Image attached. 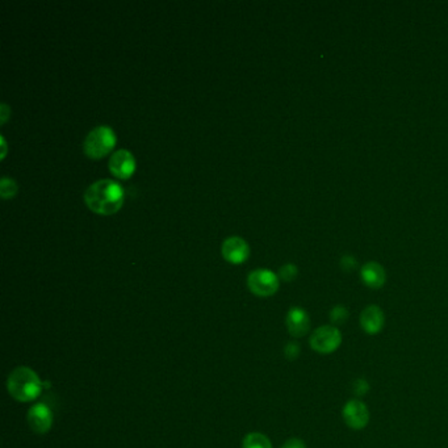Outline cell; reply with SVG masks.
I'll return each mask as SVG.
<instances>
[{
  "instance_id": "obj_1",
  "label": "cell",
  "mask_w": 448,
  "mask_h": 448,
  "mask_svg": "<svg viewBox=\"0 0 448 448\" xmlns=\"http://www.w3.org/2000/svg\"><path fill=\"white\" fill-rule=\"evenodd\" d=\"M84 201L90 210L98 214H113L124 203V190L114 181L100 179L85 190Z\"/></svg>"
},
{
  "instance_id": "obj_2",
  "label": "cell",
  "mask_w": 448,
  "mask_h": 448,
  "mask_svg": "<svg viewBox=\"0 0 448 448\" xmlns=\"http://www.w3.org/2000/svg\"><path fill=\"white\" fill-rule=\"evenodd\" d=\"M7 389L14 400L29 403L41 394L42 383L33 369L19 367L8 376Z\"/></svg>"
},
{
  "instance_id": "obj_3",
  "label": "cell",
  "mask_w": 448,
  "mask_h": 448,
  "mask_svg": "<svg viewBox=\"0 0 448 448\" xmlns=\"http://www.w3.org/2000/svg\"><path fill=\"white\" fill-rule=\"evenodd\" d=\"M116 145V134L112 128L108 125H99L94 128L85 137L83 150L92 159H100L108 154Z\"/></svg>"
},
{
  "instance_id": "obj_4",
  "label": "cell",
  "mask_w": 448,
  "mask_h": 448,
  "mask_svg": "<svg viewBox=\"0 0 448 448\" xmlns=\"http://www.w3.org/2000/svg\"><path fill=\"white\" fill-rule=\"evenodd\" d=\"M247 285L252 294L268 297L279 289V278L276 274L266 268L254 269L247 276Z\"/></svg>"
},
{
  "instance_id": "obj_5",
  "label": "cell",
  "mask_w": 448,
  "mask_h": 448,
  "mask_svg": "<svg viewBox=\"0 0 448 448\" xmlns=\"http://www.w3.org/2000/svg\"><path fill=\"white\" fill-rule=\"evenodd\" d=\"M310 347L318 354H332L339 349L342 334L336 326L326 325L318 327L310 336Z\"/></svg>"
},
{
  "instance_id": "obj_6",
  "label": "cell",
  "mask_w": 448,
  "mask_h": 448,
  "mask_svg": "<svg viewBox=\"0 0 448 448\" xmlns=\"http://www.w3.org/2000/svg\"><path fill=\"white\" fill-rule=\"evenodd\" d=\"M342 417L352 430H363L369 422V411L362 401L351 400L343 407Z\"/></svg>"
},
{
  "instance_id": "obj_7",
  "label": "cell",
  "mask_w": 448,
  "mask_h": 448,
  "mask_svg": "<svg viewBox=\"0 0 448 448\" xmlns=\"http://www.w3.org/2000/svg\"><path fill=\"white\" fill-rule=\"evenodd\" d=\"M28 423L30 430L36 434L48 433L53 425V413L50 407L41 403L29 407Z\"/></svg>"
},
{
  "instance_id": "obj_8",
  "label": "cell",
  "mask_w": 448,
  "mask_h": 448,
  "mask_svg": "<svg viewBox=\"0 0 448 448\" xmlns=\"http://www.w3.org/2000/svg\"><path fill=\"white\" fill-rule=\"evenodd\" d=\"M221 252L227 262L233 265H239L249 258L250 247L245 239L234 236L225 239Z\"/></svg>"
},
{
  "instance_id": "obj_9",
  "label": "cell",
  "mask_w": 448,
  "mask_h": 448,
  "mask_svg": "<svg viewBox=\"0 0 448 448\" xmlns=\"http://www.w3.org/2000/svg\"><path fill=\"white\" fill-rule=\"evenodd\" d=\"M136 168V159L130 152L125 149L117 150L110 159V170L114 176L120 179H128Z\"/></svg>"
},
{
  "instance_id": "obj_10",
  "label": "cell",
  "mask_w": 448,
  "mask_h": 448,
  "mask_svg": "<svg viewBox=\"0 0 448 448\" xmlns=\"http://www.w3.org/2000/svg\"><path fill=\"white\" fill-rule=\"evenodd\" d=\"M287 329L289 334L294 338L307 336L310 329V318L308 313L298 307L289 309L287 314Z\"/></svg>"
},
{
  "instance_id": "obj_11",
  "label": "cell",
  "mask_w": 448,
  "mask_h": 448,
  "mask_svg": "<svg viewBox=\"0 0 448 448\" xmlns=\"http://www.w3.org/2000/svg\"><path fill=\"white\" fill-rule=\"evenodd\" d=\"M385 317L378 305H369L360 314V326L367 334L375 336L384 327Z\"/></svg>"
},
{
  "instance_id": "obj_12",
  "label": "cell",
  "mask_w": 448,
  "mask_h": 448,
  "mask_svg": "<svg viewBox=\"0 0 448 448\" xmlns=\"http://www.w3.org/2000/svg\"><path fill=\"white\" fill-rule=\"evenodd\" d=\"M362 281L367 287L372 289H378L381 288L385 281H387V274L383 266H380L378 262H368L365 266L362 267L360 271Z\"/></svg>"
},
{
  "instance_id": "obj_13",
  "label": "cell",
  "mask_w": 448,
  "mask_h": 448,
  "mask_svg": "<svg viewBox=\"0 0 448 448\" xmlns=\"http://www.w3.org/2000/svg\"><path fill=\"white\" fill-rule=\"evenodd\" d=\"M242 448H272V446L266 435L252 433L243 439Z\"/></svg>"
},
{
  "instance_id": "obj_14",
  "label": "cell",
  "mask_w": 448,
  "mask_h": 448,
  "mask_svg": "<svg viewBox=\"0 0 448 448\" xmlns=\"http://www.w3.org/2000/svg\"><path fill=\"white\" fill-rule=\"evenodd\" d=\"M17 192V184L14 182V179L4 176L1 179V184H0V195L3 198H8V197L14 196V194Z\"/></svg>"
},
{
  "instance_id": "obj_15",
  "label": "cell",
  "mask_w": 448,
  "mask_h": 448,
  "mask_svg": "<svg viewBox=\"0 0 448 448\" xmlns=\"http://www.w3.org/2000/svg\"><path fill=\"white\" fill-rule=\"evenodd\" d=\"M297 267L292 265V263H287L284 266L281 267L279 269V278L284 281H292L296 279L297 276Z\"/></svg>"
},
{
  "instance_id": "obj_16",
  "label": "cell",
  "mask_w": 448,
  "mask_h": 448,
  "mask_svg": "<svg viewBox=\"0 0 448 448\" xmlns=\"http://www.w3.org/2000/svg\"><path fill=\"white\" fill-rule=\"evenodd\" d=\"M330 318L334 323H345L349 318V310L342 305H338L330 312Z\"/></svg>"
},
{
  "instance_id": "obj_17",
  "label": "cell",
  "mask_w": 448,
  "mask_h": 448,
  "mask_svg": "<svg viewBox=\"0 0 448 448\" xmlns=\"http://www.w3.org/2000/svg\"><path fill=\"white\" fill-rule=\"evenodd\" d=\"M358 266L356 263V259L352 256V255H345L340 261V267L345 269V271H352L355 269Z\"/></svg>"
},
{
  "instance_id": "obj_18",
  "label": "cell",
  "mask_w": 448,
  "mask_h": 448,
  "mask_svg": "<svg viewBox=\"0 0 448 448\" xmlns=\"http://www.w3.org/2000/svg\"><path fill=\"white\" fill-rule=\"evenodd\" d=\"M284 352H285V356L289 359V360H294V359H296L297 356H298V352H300V347H298V345L297 343H294V342H291V343H288L287 346H285V349H284Z\"/></svg>"
},
{
  "instance_id": "obj_19",
  "label": "cell",
  "mask_w": 448,
  "mask_h": 448,
  "mask_svg": "<svg viewBox=\"0 0 448 448\" xmlns=\"http://www.w3.org/2000/svg\"><path fill=\"white\" fill-rule=\"evenodd\" d=\"M281 448H307V446H305V443H304L303 440L296 439V438H292V439L287 440V442L284 443V446Z\"/></svg>"
},
{
  "instance_id": "obj_20",
  "label": "cell",
  "mask_w": 448,
  "mask_h": 448,
  "mask_svg": "<svg viewBox=\"0 0 448 448\" xmlns=\"http://www.w3.org/2000/svg\"><path fill=\"white\" fill-rule=\"evenodd\" d=\"M0 110H1V123H6L7 119H8V113L11 112V111H10V108H8V105L6 103L1 104Z\"/></svg>"
},
{
  "instance_id": "obj_21",
  "label": "cell",
  "mask_w": 448,
  "mask_h": 448,
  "mask_svg": "<svg viewBox=\"0 0 448 448\" xmlns=\"http://www.w3.org/2000/svg\"><path fill=\"white\" fill-rule=\"evenodd\" d=\"M358 384H365V387H368V384L365 383V380H359V381H356V384H355V387H354V389H356V387H358ZM367 392V389H363V387L360 385V392H359V396H363L365 393Z\"/></svg>"
},
{
  "instance_id": "obj_22",
  "label": "cell",
  "mask_w": 448,
  "mask_h": 448,
  "mask_svg": "<svg viewBox=\"0 0 448 448\" xmlns=\"http://www.w3.org/2000/svg\"><path fill=\"white\" fill-rule=\"evenodd\" d=\"M0 140H1V145H3V154H1V156L4 158V156H6V152H7V145H6V141H4L3 137H1Z\"/></svg>"
}]
</instances>
